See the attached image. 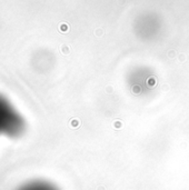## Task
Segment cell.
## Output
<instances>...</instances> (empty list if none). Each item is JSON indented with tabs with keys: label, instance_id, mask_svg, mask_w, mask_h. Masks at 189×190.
I'll list each match as a JSON object with an SVG mask.
<instances>
[{
	"label": "cell",
	"instance_id": "1",
	"mask_svg": "<svg viewBox=\"0 0 189 190\" xmlns=\"http://www.w3.org/2000/svg\"><path fill=\"white\" fill-rule=\"evenodd\" d=\"M25 130V121L7 99L0 96V133L18 137Z\"/></svg>",
	"mask_w": 189,
	"mask_h": 190
},
{
	"label": "cell",
	"instance_id": "2",
	"mask_svg": "<svg viewBox=\"0 0 189 190\" xmlns=\"http://www.w3.org/2000/svg\"><path fill=\"white\" fill-rule=\"evenodd\" d=\"M17 190H60L56 184L47 180H31L18 188Z\"/></svg>",
	"mask_w": 189,
	"mask_h": 190
}]
</instances>
